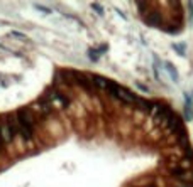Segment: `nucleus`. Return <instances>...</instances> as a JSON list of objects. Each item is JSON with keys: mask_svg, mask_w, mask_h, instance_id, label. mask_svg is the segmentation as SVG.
Wrapping results in <instances>:
<instances>
[{"mask_svg": "<svg viewBox=\"0 0 193 187\" xmlns=\"http://www.w3.org/2000/svg\"><path fill=\"white\" fill-rule=\"evenodd\" d=\"M190 9H191V17H193V2H190Z\"/></svg>", "mask_w": 193, "mask_h": 187, "instance_id": "obj_11", "label": "nucleus"}, {"mask_svg": "<svg viewBox=\"0 0 193 187\" xmlns=\"http://www.w3.org/2000/svg\"><path fill=\"white\" fill-rule=\"evenodd\" d=\"M148 187H154V185H148Z\"/></svg>", "mask_w": 193, "mask_h": 187, "instance_id": "obj_12", "label": "nucleus"}, {"mask_svg": "<svg viewBox=\"0 0 193 187\" xmlns=\"http://www.w3.org/2000/svg\"><path fill=\"white\" fill-rule=\"evenodd\" d=\"M15 121H17V130H19V133L22 135L24 140L29 142L32 136H34V116H32L31 110L20 108V110L17 111Z\"/></svg>", "mask_w": 193, "mask_h": 187, "instance_id": "obj_1", "label": "nucleus"}, {"mask_svg": "<svg viewBox=\"0 0 193 187\" xmlns=\"http://www.w3.org/2000/svg\"><path fill=\"white\" fill-rule=\"evenodd\" d=\"M3 136H2V125H0V148H2V145H3Z\"/></svg>", "mask_w": 193, "mask_h": 187, "instance_id": "obj_10", "label": "nucleus"}, {"mask_svg": "<svg viewBox=\"0 0 193 187\" xmlns=\"http://www.w3.org/2000/svg\"><path fill=\"white\" fill-rule=\"evenodd\" d=\"M164 69H166V73L169 74L171 81L178 83V71H176V67L173 66V63H164Z\"/></svg>", "mask_w": 193, "mask_h": 187, "instance_id": "obj_3", "label": "nucleus"}, {"mask_svg": "<svg viewBox=\"0 0 193 187\" xmlns=\"http://www.w3.org/2000/svg\"><path fill=\"white\" fill-rule=\"evenodd\" d=\"M10 37H15V39H19V41H26V35H24L22 32H17V30L10 32Z\"/></svg>", "mask_w": 193, "mask_h": 187, "instance_id": "obj_6", "label": "nucleus"}, {"mask_svg": "<svg viewBox=\"0 0 193 187\" xmlns=\"http://www.w3.org/2000/svg\"><path fill=\"white\" fill-rule=\"evenodd\" d=\"M171 174L174 175V177H180V179H187V170H185V169H173V172H171Z\"/></svg>", "mask_w": 193, "mask_h": 187, "instance_id": "obj_5", "label": "nucleus"}, {"mask_svg": "<svg viewBox=\"0 0 193 187\" xmlns=\"http://www.w3.org/2000/svg\"><path fill=\"white\" fill-rule=\"evenodd\" d=\"M146 22H148L149 26H159V24H161V15H159V14L151 12L148 17H146Z\"/></svg>", "mask_w": 193, "mask_h": 187, "instance_id": "obj_4", "label": "nucleus"}, {"mask_svg": "<svg viewBox=\"0 0 193 187\" xmlns=\"http://www.w3.org/2000/svg\"><path fill=\"white\" fill-rule=\"evenodd\" d=\"M36 9L42 10V12H46V14H51V10H49V9H46V7H42V5H36Z\"/></svg>", "mask_w": 193, "mask_h": 187, "instance_id": "obj_9", "label": "nucleus"}, {"mask_svg": "<svg viewBox=\"0 0 193 187\" xmlns=\"http://www.w3.org/2000/svg\"><path fill=\"white\" fill-rule=\"evenodd\" d=\"M46 100L53 105V108H54V106L66 108L68 103H70V100H68L64 95H61V93H58V91H48V93H46Z\"/></svg>", "mask_w": 193, "mask_h": 187, "instance_id": "obj_2", "label": "nucleus"}, {"mask_svg": "<svg viewBox=\"0 0 193 187\" xmlns=\"http://www.w3.org/2000/svg\"><path fill=\"white\" fill-rule=\"evenodd\" d=\"M173 49H176L180 56H185V44H173Z\"/></svg>", "mask_w": 193, "mask_h": 187, "instance_id": "obj_7", "label": "nucleus"}, {"mask_svg": "<svg viewBox=\"0 0 193 187\" xmlns=\"http://www.w3.org/2000/svg\"><path fill=\"white\" fill-rule=\"evenodd\" d=\"M92 7H93V9L96 10V12H98L100 14V15H102V14H103V10H102V7H100L98 5V3H93V5H92Z\"/></svg>", "mask_w": 193, "mask_h": 187, "instance_id": "obj_8", "label": "nucleus"}]
</instances>
